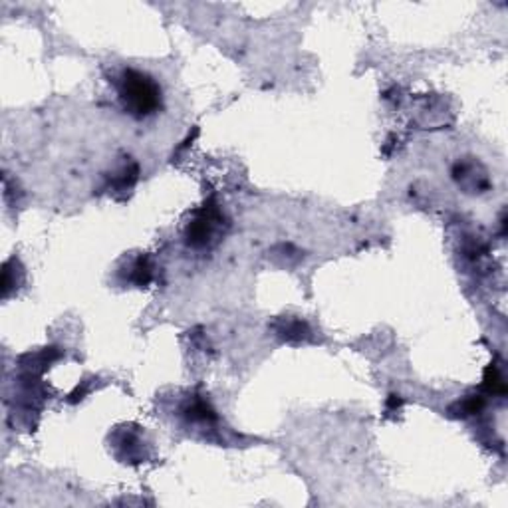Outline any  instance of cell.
<instances>
[{
  "label": "cell",
  "mask_w": 508,
  "mask_h": 508,
  "mask_svg": "<svg viewBox=\"0 0 508 508\" xmlns=\"http://www.w3.org/2000/svg\"><path fill=\"white\" fill-rule=\"evenodd\" d=\"M117 95L126 113L135 119H145L161 110V86L141 70L126 68L115 79Z\"/></svg>",
  "instance_id": "obj_1"
},
{
  "label": "cell",
  "mask_w": 508,
  "mask_h": 508,
  "mask_svg": "<svg viewBox=\"0 0 508 508\" xmlns=\"http://www.w3.org/2000/svg\"><path fill=\"white\" fill-rule=\"evenodd\" d=\"M226 226V219L222 215V211L215 205L213 201H208L205 206L197 208L187 222L185 228V242L190 248L203 251V248H211L213 244L219 242V237L222 235Z\"/></svg>",
  "instance_id": "obj_2"
},
{
  "label": "cell",
  "mask_w": 508,
  "mask_h": 508,
  "mask_svg": "<svg viewBox=\"0 0 508 508\" xmlns=\"http://www.w3.org/2000/svg\"><path fill=\"white\" fill-rule=\"evenodd\" d=\"M453 177L460 187L469 193H482V190L489 189L487 171L475 161H462V163L459 161L453 169Z\"/></svg>",
  "instance_id": "obj_3"
},
{
  "label": "cell",
  "mask_w": 508,
  "mask_h": 508,
  "mask_svg": "<svg viewBox=\"0 0 508 508\" xmlns=\"http://www.w3.org/2000/svg\"><path fill=\"white\" fill-rule=\"evenodd\" d=\"M117 457L121 460H129V462H137L135 459H141L143 455V444H141V437L133 431H127V433H121L119 435V441H117Z\"/></svg>",
  "instance_id": "obj_4"
},
{
  "label": "cell",
  "mask_w": 508,
  "mask_h": 508,
  "mask_svg": "<svg viewBox=\"0 0 508 508\" xmlns=\"http://www.w3.org/2000/svg\"><path fill=\"white\" fill-rule=\"evenodd\" d=\"M183 413H185V417L189 421H197V423H213V421H217V415L213 411V407L208 405V401L201 399V397L193 399L189 405L183 409Z\"/></svg>",
  "instance_id": "obj_5"
},
{
  "label": "cell",
  "mask_w": 508,
  "mask_h": 508,
  "mask_svg": "<svg viewBox=\"0 0 508 508\" xmlns=\"http://www.w3.org/2000/svg\"><path fill=\"white\" fill-rule=\"evenodd\" d=\"M151 278H153V266H151L149 258L147 256L135 258L133 264H131V272H129V282L143 288V286L151 282Z\"/></svg>",
  "instance_id": "obj_6"
},
{
  "label": "cell",
  "mask_w": 508,
  "mask_h": 508,
  "mask_svg": "<svg viewBox=\"0 0 508 508\" xmlns=\"http://www.w3.org/2000/svg\"><path fill=\"white\" fill-rule=\"evenodd\" d=\"M482 387L492 393V395H505V391H507V385H505V380H502V375L498 373V369H496V365H491L489 369H487V373H485V383H482Z\"/></svg>",
  "instance_id": "obj_7"
},
{
  "label": "cell",
  "mask_w": 508,
  "mask_h": 508,
  "mask_svg": "<svg viewBox=\"0 0 508 508\" xmlns=\"http://www.w3.org/2000/svg\"><path fill=\"white\" fill-rule=\"evenodd\" d=\"M278 333L284 338V340H294V338H304V335H308V330H306V324L298 320V318H292V320H288V322H282L280 324V328H278Z\"/></svg>",
  "instance_id": "obj_8"
},
{
  "label": "cell",
  "mask_w": 508,
  "mask_h": 508,
  "mask_svg": "<svg viewBox=\"0 0 508 508\" xmlns=\"http://www.w3.org/2000/svg\"><path fill=\"white\" fill-rule=\"evenodd\" d=\"M482 405H485V399L478 395H471L467 397L465 401H460L459 403V411L460 415H475L482 409Z\"/></svg>",
  "instance_id": "obj_9"
}]
</instances>
